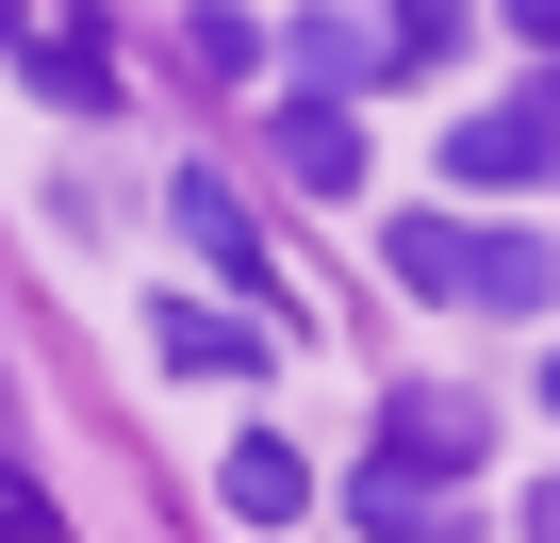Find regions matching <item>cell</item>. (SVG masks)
I'll return each mask as SVG.
<instances>
[{
    "label": "cell",
    "instance_id": "30bf717a",
    "mask_svg": "<svg viewBox=\"0 0 560 543\" xmlns=\"http://www.w3.org/2000/svg\"><path fill=\"white\" fill-rule=\"evenodd\" d=\"M363 543H478V527H445V510H363Z\"/></svg>",
    "mask_w": 560,
    "mask_h": 543
},
{
    "label": "cell",
    "instance_id": "7c38bea8",
    "mask_svg": "<svg viewBox=\"0 0 560 543\" xmlns=\"http://www.w3.org/2000/svg\"><path fill=\"white\" fill-rule=\"evenodd\" d=\"M527 543H560V477H544V494H527Z\"/></svg>",
    "mask_w": 560,
    "mask_h": 543
},
{
    "label": "cell",
    "instance_id": "52a82bcc",
    "mask_svg": "<svg viewBox=\"0 0 560 543\" xmlns=\"http://www.w3.org/2000/svg\"><path fill=\"white\" fill-rule=\"evenodd\" d=\"M231 510H247V527H298V510H314V461L280 445V428H247V445H231Z\"/></svg>",
    "mask_w": 560,
    "mask_h": 543
},
{
    "label": "cell",
    "instance_id": "9c48e42d",
    "mask_svg": "<svg viewBox=\"0 0 560 543\" xmlns=\"http://www.w3.org/2000/svg\"><path fill=\"white\" fill-rule=\"evenodd\" d=\"M34 83H50L67 116H116V50H100V34H34Z\"/></svg>",
    "mask_w": 560,
    "mask_h": 543
},
{
    "label": "cell",
    "instance_id": "5b68a950",
    "mask_svg": "<svg viewBox=\"0 0 560 543\" xmlns=\"http://www.w3.org/2000/svg\"><path fill=\"white\" fill-rule=\"evenodd\" d=\"M165 214H182V247H198V263H231V281H264V231H247V198H231L214 165H182V181H165Z\"/></svg>",
    "mask_w": 560,
    "mask_h": 543
},
{
    "label": "cell",
    "instance_id": "9a60e30c",
    "mask_svg": "<svg viewBox=\"0 0 560 543\" xmlns=\"http://www.w3.org/2000/svg\"><path fill=\"white\" fill-rule=\"evenodd\" d=\"M544 412H560V363H544Z\"/></svg>",
    "mask_w": 560,
    "mask_h": 543
},
{
    "label": "cell",
    "instance_id": "3957f363",
    "mask_svg": "<svg viewBox=\"0 0 560 543\" xmlns=\"http://www.w3.org/2000/svg\"><path fill=\"white\" fill-rule=\"evenodd\" d=\"M149 346H165L182 379H264V363H280V330H264V314H198V297H165V314H149Z\"/></svg>",
    "mask_w": 560,
    "mask_h": 543
},
{
    "label": "cell",
    "instance_id": "277c9868",
    "mask_svg": "<svg viewBox=\"0 0 560 543\" xmlns=\"http://www.w3.org/2000/svg\"><path fill=\"white\" fill-rule=\"evenodd\" d=\"M462 297H478V314H544V297H560V247H544V231H478V214H462Z\"/></svg>",
    "mask_w": 560,
    "mask_h": 543
},
{
    "label": "cell",
    "instance_id": "ba28073f",
    "mask_svg": "<svg viewBox=\"0 0 560 543\" xmlns=\"http://www.w3.org/2000/svg\"><path fill=\"white\" fill-rule=\"evenodd\" d=\"M280 165H298L314 198H347V181H363V132H347V99H298V116H280Z\"/></svg>",
    "mask_w": 560,
    "mask_h": 543
},
{
    "label": "cell",
    "instance_id": "5bb4252c",
    "mask_svg": "<svg viewBox=\"0 0 560 543\" xmlns=\"http://www.w3.org/2000/svg\"><path fill=\"white\" fill-rule=\"evenodd\" d=\"M527 116H544V149H560V83H544V99H527Z\"/></svg>",
    "mask_w": 560,
    "mask_h": 543
},
{
    "label": "cell",
    "instance_id": "4fadbf2b",
    "mask_svg": "<svg viewBox=\"0 0 560 543\" xmlns=\"http://www.w3.org/2000/svg\"><path fill=\"white\" fill-rule=\"evenodd\" d=\"M0 50H34V0H0Z\"/></svg>",
    "mask_w": 560,
    "mask_h": 543
},
{
    "label": "cell",
    "instance_id": "8992f818",
    "mask_svg": "<svg viewBox=\"0 0 560 543\" xmlns=\"http://www.w3.org/2000/svg\"><path fill=\"white\" fill-rule=\"evenodd\" d=\"M396 67H412V50L363 34V17H314V34H298V99H363V83H396Z\"/></svg>",
    "mask_w": 560,
    "mask_h": 543
},
{
    "label": "cell",
    "instance_id": "6da1fadb",
    "mask_svg": "<svg viewBox=\"0 0 560 543\" xmlns=\"http://www.w3.org/2000/svg\"><path fill=\"white\" fill-rule=\"evenodd\" d=\"M462 461H478V412H462V396H396L347 494H363V510H412V494H429V477H462Z\"/></svg>",
    "mask_w": 560,
    "mask_h": 543
},
{
    "label": "cell",
    "instance_id": "7a4b0ae2",
    "mask_svg": "<svg viewBox=\"0 0 560 543\" xmlns=\"http://www.w3.org/2000/svg\"><path fill=\"white\" fill-rule=\"evenodd\" d=\"M544 165H560V149H544V116H527V99H494V116H462V132H445V181H462V198H527Z\"/></svg>",
    "mask_w": 560,
    "mask_h": 543
},
{
    "label": "cell",
    "instance_id": "8fae6325",
    "mask_svg": "<svg viewBox=\"0 0 560 543\" xmlns=\"http://www.w3.org/2000/svg\"><path fill=\"white\" fill-rule=\"evenodd\" d=\"M494 17H511V50H544V67H560V0H494Z\"/></svg>",
    "mask_w": 560,
    "mask_h": 543
}]
</instances>
